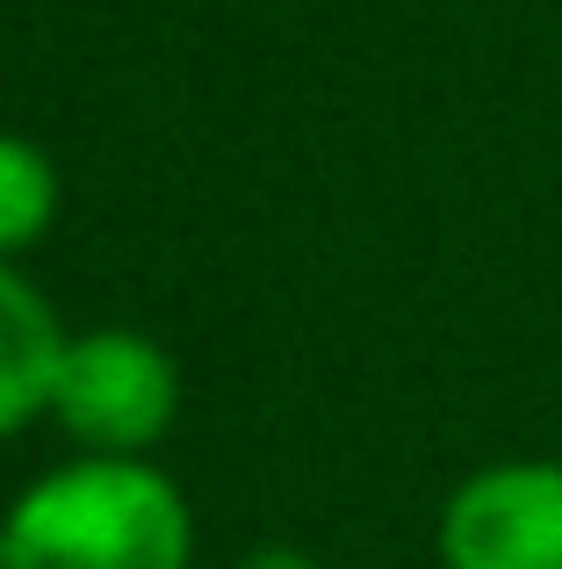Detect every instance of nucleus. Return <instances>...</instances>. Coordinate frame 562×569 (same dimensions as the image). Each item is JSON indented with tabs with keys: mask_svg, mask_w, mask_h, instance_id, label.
I'll list each match as a JSON object with an SVG mask.
<instances>
[{
	"mask_svg": "<svg viewBox=\"0 0 562 569\" xmlns=\"http://www.w3.org/2000/svg\"><path fill=\"white\" fill-rule=\"evenodd\" d=\"M181 418V368L152 332L130 325H94L72 332L51 389V426L80 455L101 461H144Z\"/></svg>",
	"mask_w": 562,
	"mask_h": 569,
	"instance_id": "f03ea898",
	"label": "nucleus"
},
{
	"mask_svg": "<svg viewBox=\"0 0 562 569\" xmlns=\"http://www.w3.org/2000/svg\"><path fill=\"white\" fill-rule=\"evenodd\" d=\"M72 332L58 325L51 296L0 260V440L29 432L37 418H51V389H58V361H66Z\"/></svg>",
	"mask_w": 562,
	"mask_h": 569,
	"instance_id": "20e7f679",
	"label": "nucleus"
},
{
	"mask_svg": "<svg viewBox=\"0 0 562 569\" xmlns=\"http://www.w3.org/2000/svg\"><path fill=\"white\" fill-rule=\"evenodd\" d=\"M8 569H188L195 505L159 461H66L8 505Z\"/></svg>",
	"mask_w": 562,
	"mask_h": 569,
	"instance_id": "f257e3e1",
	"label": "nucleus"
},
{
	"mask_svg": "<svg viewBox=\"0 0 562 569\" xmlns=\"http://www.w3.org/2000/svg\"><path fill=\"white\" fill-rule=\"evenodd\" d=\"M0 569H8V519H0Z\"/></svg>",
	"mask_w": 562,
	"mask_h": 569,
	"instance_id": "0eeeda50",
	"label": "nucleus"
},
{
	"mask_svg": "<svg viewBox=\"0 0 562 569\" xmlns=\"http://www.w3.org/2000/svg\"><path fill=\"white\" fill-rule=\"evenodd\" d=\"M58 202H66V188H58L51 152L0 130V260L14 267L22 252H37L58 223Z\"/></svg>",
	"mask_w": 562,
	"mask_h": 569,
	"instance_id": "39448f33",
	"label": "nucleus"
},
{
	"mask_svg": "<svg viewBox=\"0 0 562 569\" xmlns=\"http://www.w3.org/2000/svg\"><path fill=\"white\" fill-rule=\"evenodd\" d=\"M231 569H324L310 548H289V541H268V548H253V556H239Z\"/></svg>",
	"mask_w": 562,
	"mask_h": 569,
	"instance_id": "423d86ee",
	"label": "nucleus"
},
{
	"mask_svg": "<svg viewBox=\"0 0 562 569\" xmlns=\"http://www.w3.org/2000/svg\"><path fill=\"white\" fill-rule=\"evenodd\" d=\"M440 569H562V461L505 455L448 490Z\"/></svg>",
	"mask_w": 562,
	"mask_h": 569,
	"instance_id": "7ed1b4c3",
	"label": "nucleus"
}]
</instances>
